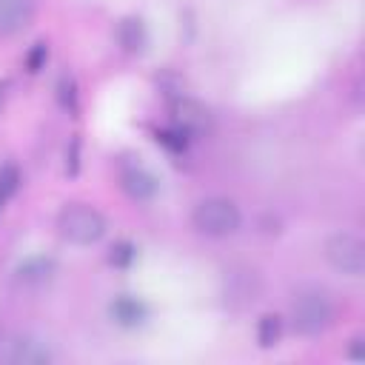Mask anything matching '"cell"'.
Here are the masks:
<instances>
[{"label": "cell", "mask_w": 365, "mask_h": 365, "mask_svg": "<svg viewBox=\"0 0 365 365\" xmlns=\"http://www.w3.org/2000/svg\"><path fill=\"white\" fill-rule=\"evenodd\" d=\"M60 100H63V106H68V108L77 106V94H74V80H71V77H63V80H60Z\"/></svg>", "instance_id": "e0dca14e"}, {"label": "cell", "mask_w": 365, "mask_h": 365, "mask_svg": "<svg viewBox=\"0 0 365 365\" xmlns=\"http://www.w3.org/2000/svg\"><path fill=\"white\" fill-rule=\"evenodd\" d=\"M34 17L31 0H0V34L23 31Z\"/></svg>", "instance_id": "8992f818"}, {"label": "cell", "mask_w": 365, "mask_h": 365, "mask_svg": "<svg viewBox=\"0 0 365 365\" xmlns=\"http://www.w3.org/2000/svg\"><path fill=\"white\" fill-rule=\"evenodd\" d=\"M279 334H282V322H279V317L265 314V317L259 319V325H257V342H259L262 348H271V345L279 342Z\"/></svg>", "instance_id": "8fae6325"}, {"label": "cell", "mask_w": 365, "mask_h": 365, "mask_svg": "<svg viewBox=\"0 0 365 365\" xmlns=\"http://www.w3.org/2000/svg\"><path fill=\"white\" fill-rule=\"evenodd\" d=\"M188 134L182 131V128H177V125H171V128H160L157 131V143H163L171 154H182L185 148H188Z\"/></svg>", "instance_id": "4fadbf2b"}, {"label": "cell", "mask_w": 365, "mask_h": 365, "mask_svg": "<svg viewBox=\"0 0 365 365\" xmlns=\"http://www.w3.org/2000/svg\"><path fill=\"white\" fill-rule=\"evenodd\" d=\"M120 185L125 188V194L131 200H140V202L151 200L157 194V188H160L157 177L140 160H131V163H123L120 165Z\"/></svg>", "instance_id": "5b68a950"}, {"label": "cell", "mask_w": 365, "mask_h": 365, "mask_svg": "<svg viewBox=\"0 0 365 365\" xmlns=\"http://www.w3.org/2000/svg\"><path fill=\"white\" fill-rule=\"evenodd\" d=\"M14 362H23V365H37V362H48L51 354L46 348H40L37 342H17V351L11 354Z\"/></svg>", "instance_id": "7c38bea8"}, {"label": "cell", "mask_w": 365, "mask_h": 365, "mask_svg": "<svg viewBox=\"0 0 365 365\" xmlns=\"http://www.w3.org/2000/svg\"><path fill=\"white\" fill-rule=\"evenodd\" d=\"M54 274V262L46 257H31L23 265H17V279L26 285H43Z\"/></svg>", "instance_id": "30bf717a"}, {"label": "cell", "mask_w": 365, "mask_h": 365, "mask_svg": "<svg viewBox=\"0 0 365 365\" xmlns=\"http://www.w3.org/2000/svg\"><path fill=\"white\" fill-rule=\"evenodd\" d=\"M191 222L205 237H228V234H234L240 228L242 217H240V208L231 200H225V197H208V200H200L194 205Z\"/></svg>", "instance_id": "7a4b0ae2"}, {"label": "cell", "mask_w": 365, "mask_h": 365, "mask_svg": "<svg viewBox=\"0 0 365 365\" xmlns=\"http://www.w3.org/2000/svg\"><path fill=\"white\" fill-rule=\"evenodd\" d=\"M291 317H294V325L299 334H322L331 319H334V305L328 299L325 291L319 288H305L294 297V305H291Z\"/></svg>", "instance_id": "3957f363"}, {"label": "cell", "mask_w": 365, "mask_h": 365, "mask_svg": "<svg viewBox=\"0 0 365 365\" xmlns=\"http://www.w3.org/2000/svg\"><path fill=\"white\" fill-rule=\"evenodd\" d=\"M57 228H60V237L74 245H94L106 234V217L91 205L74 202L60 211Z\"/></svg>", "instance_id": "6da1fadb"}, {"label": "cell", "mask_w": 365, "mask_h": 365, "mask_svg": "<svg viewBox=\"0 0 365 365\" xmlns=\"http://www.w3.org/2000/svg\"><path fill=\"white\" fill-rule=\"evenodd\" d=\"M20 185V171L17 165H3L0 168V202H6Z\"/></svg>", "instance_id": "5bb4252c"}, {"label": "cell", "mask_w": 365, "mask_h": 365, "mask_svg": "<svg viewBox=\"0 0 365 365\" xmlns=\"http://www.w3.org/2000/svg\"><path fill=\"white\" fill-rule=\"evenodd\" d=\"M134 259H137V248L131 242H117L111 248V257H108V262L117 265V268H128Z\"/></svg>", "instance_id": "9a60e30c"}, {"label": "cell", "mask_w": 365, "mask_h": 365, "mask_svg": "<svg viewBox=\"0 0 365 365\" xmlns=\"http://www.w3.org/2000/svg\"><path fill=\"white\" fill-rule=\"evenodd\" d=\"M174 125L182 128L188 137H194V134H202V131H205L208 114H205V108H202L200 103H194V100H180V103L174 106Z\"/></svg>", "instance_id": "52a82bcc"}, {"label": "cell", "mask_w": 365, "mask_h": 365, "mask_svg": "<svg viewBox=\"0 0 365 365\" xmlns=\"http://www.w3.org/2000/svg\"><path fill=\"white\" fill-rule=\"evenodd\" d=\"M325 259L348 277H359L365 271V245L354 234H334L325 242Z\"/></svg>", "instance_id": "277c9868"}, {"label": "cell", "mask_w": 365, "mask_h": 365, "mask_svg": "<svg viewBox=\"0 0 365 365\" xmlns=\"http://www.w3.org/2000/svg\"><path fill=\"white\" fill-rule=\"evenodd\" d=\"M108 314H111V319H114L117 325H123V328H137V325H143V322L148 319L145 302H143V299H134V297H117V299L111 302Z\"/></svg>", "instance_id": "ba28073f"}, {"label": "cell", "mask_w": 365, "mask_h": 365, "mask_svg": "<svg viewBox=\"0 0 365 365\" xmlns=\"http://www.w3.org/2000/svg\"><path fill=\"white\" fill-rule=\"evenodd\" d=\"M46 60H48V48H46V43H34V48L26 54V68L34 74V71H40V68L46 66Z\"/></svg>", "instance_id": "2e32d148"}, {"label": "cell", "mask_w": 365, "mask_h": 365, "mask_svg": "<svg viewBox=\"0 0 365 365\" xmlns=\"http://www.w3.org/2000/svg\"><path fill=\"white\" fill-rule=\"evenodd\" d=\"M117 40H120V46H123L125 51H143L145 40H148L145 23H143L140 17H125V20L120 23V29H117Z\"/></svg>", "instance_id": "9c48e42d"}]
</instances>
